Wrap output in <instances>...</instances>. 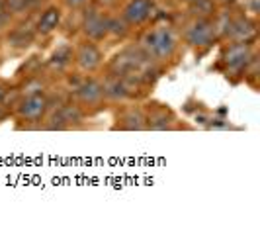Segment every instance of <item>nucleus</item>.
Segmentation results:
<instances>
[{
  "label": "nucleus",
  "instance_id": "27",
  "mask_svg": "<svg viewBox=\"0 0 260 229\" xmlns=\"http://www.w3.org/2000/svg\"><path fill=\"white\" fill-rule=\"evenodd\" d=\"M0 16H8V14L4 12V2L0 0Z\"/></svg>",
  "mask_w": 260,
  "mask_h": 229
},
{
  "label": "nucleus",
  "instance_id": "9",
  "mask_svg": "<svg viewBox=\"0 0 260 229\" xmlns=\"http://www.w3.org/2000/svg\"><path fill=\"white\" fill-rule=\"evenodd\" d=\"M254 38H256V24H254L252 20H248L247 16L231 18L229 32H227V39H231V41L252 43V39Z\"/></svg>",
  "mask_w": 260,
  "mask_h": 229
},
{
  "label": "nucleus",
  "instance_id": "2",
  "mask_svg": "<svg viewBox=\"0 0 260 229\" xmlns=\"http://www.w3.org/2000/svg\"><path fill=\"white\" fill-rule=\"evenodd\" d=\"M254 55V49L250 43L245 41H231L229 45H225L221 51V65L225 69L227 76L229 75H245V69L250 63Z\"/></svg>",
  "mask_w": 260,
  "mask_h": 229
},
{
  "label": "nucleus",
  "instance_id": "11",
  "mask_svg": "<svg viewBox=\"0 0 260 229\" xmlns=\"http://www.w3.org/2000/svg\"><path fill=\"white\" fill-rule=\"evenodd\" d=\"M102 90H104V98H108V100L112 102H123L131 96L123 76H117V75L106 76V80L102 82Z\"/></svg>",
  "mask_w": 260,
  "mask_h": 229
},
{
  "label": "nucleus",
  "instance_id": "23",
  "mask_svg": "<svg viewBox=\"0 0 260 229\" xmlns=\"http://www.w3.org/2000/svg\"><path fill=\"white\" fill-rule=\"evenodd\" d=\"M94 2L98 8H112V6H116L117 0H94Z\"/></svg>",
  "mask_w": 260,
  "mask_h": 229
},
{
  "label": "nucleus",
  "instance_id": "22",
  "mask_svg": "<svg viewBox=\"0 0 260 229\" xmlns=\"http://www.w3.org/2000/svg\"><path fill=\"white\" fill-rule=\"evenodd\" d=\"M209 127H219V129H225V127H229V122H225V120H211V124H206Z\"/></svg>",
  "mask_w": 260,
  "mask_h": 229
},
{
  "label": "nucleus",
  "instance_id": "26",
  "mask_svg": "<svg viewBox=\"0 0 260 229\" xmlns=\"http://www.w3.org/2000/svg\"><path fill=\"white\" fill-rule=\"evenodd\" d=\"M4 24H6V16H0V32H2Z\"/></svg>",
  "mask_w": 260,
  "mask_h": 229
},
{
  "label": "nucleus",
  "instance_id": "3",
  "mask_svg": "<svg viewBox=\"0 0 260 229\" xmlns=\"http://www.w3.org/2000/svg\"><path fill=\"white\" fill-rule=\"evenodd\" d=\"M217 39L213 18H194L184 30V41L192 47H211Z\"/></svg>",
  "mask_w": 260,
  "mask_h": 229
},
{
  "label": "nucleus",
  "instance_id": "28",
  "mask_svg": "<svg viewBox=\"0 0 260 229\" xmlns=\"http://www.w3.org/2000/svg\"><path fill=\"white\" fill-rule=\"evenodd\" d=\"M180 2H186V4H190V2H194V0H180Z\"/></svg>",
  "mask_w": 260,
  "mask_h": 229
},
{
  "label": "nucleus",
  "instance_id": "7",
  "mask_svg": "<svg viewBox=\"0 0 260 229\" xmlns=\"http://www.w3.org/2000/svg\"><path fill=\"white\" fill-rule=\"evenodd\" d=\"M49 108V100L45 94L41 92H34V94H27L24 100L20 102V106L16 108L18 116L22 120H27V122H39L43 120V116Z\"/></svg>",
  "mask_w": 260,
  "mask_h": 229
},
{
  "label": "nucleus",
  "instance_id": "10",
  "mask_svg": "<svg viewBox=\"0 0 260 229\" xmlns=\"http://www.w3.org/2000/svg\"><path fill=\"white\" fill-rule=\"evenodd\" d=\"M172 126H174V116L162 104H153L151 112L145 116V129L167 131V129H172Z\"/></svg>",
  "mask_w": 260,
  "mask_h": 229
},
{
  "label": "nucleus",
  "instance_id": "14",
  "mask_svg": "<svg viewBox=\"0 0 260 229\" xmlns=\"http://www.w3.org/2000/svg\"><path fill=\"white\" fill-rule=\"evenodd\" d=\"M129 30L131 25L121 18V14L119 16H108V36L110 38H116V39L127 38Z\"/></svg>",
  "mask_w": 260,
  "mask_h": 229
},
{
  "label": "nucleus",
  "instance_id": "1",
  "mask_svg": "<svg viewBox=\"0 0 260 229\" xmlns=\"http://www.w3.org/2000/svg\"><path fill=\"white\" fill-rule=\"evenodd\" d=\"M141 49L155 63H165L174 57L178 49V38L170 25H156L145 32V36L141 38Z\"/></svg>",
  "mask_w": 260,
  "mask_h": 229
},
{
  "label": "nucleus",
  "instance_id": "8",
  "mask_svg": "<svg viewBox=\"0 0 260 229\" xmlns=\"http://www.w3.org/2000/svg\"><path fill=\"white\" fill-rule=\"evenodd\" d=\"M75 96L82 108H98L104 102L102 82L96 78H86L75 89Z\"/></svg>",
  "mask_w": 260,
  "mask_h": 229
},
{
  "label": "nucleus",
  "instance_id": "17",
  "mask_svg": "<svg viewBox=\"0 0 260 229\" xmlns=\"http://www.w3.org/2000/svg\"><path fill=\"white\" fill-rule=\"evenodd\" d=\"M59 112H61L63 120L67 122V126L80 124L84 120V112H82V106L80 104H67L63 108H59Z\"/></svg>",
  "mask_w": 260,
  "mask_h": 229
},
{
  "label": "nucleus",
  "instance_id": "21",
  "mask_svg": "<svg viewBox=\"0 0 260 229\" xmlns=\"http://www.w3.org/2000/svg\"><path fill=\"white\" fill-rule=\"evenodd\" d=\"M88 2H90V0H63V4H65L69 10H80V8H84Z\"/></svg>",
  "mask_w": 260,
  "mask_h": 229
},
{
  "label": "nucleus",
  "instance_id": "18",
  "mask_svg": "<svg viewBox=\"0 0 260 229\" xmlns=\"http://www.w3.org/2000/svg\"><path fill=\"white\" fill-rule=\"evenodd\" d=\"M2 2H4V12L8 16H22L31 8L36 0H2Z\"/></svg>",
  "mask_w": 260,
  "mask_h": 229
},
{
  "label": "nucleus",
  "instance_id": "13",
  "mask_svg": "<svg viewBox=\"0 0 260 229\" xmlns=\"http://www.w3.org/2000/svg\"><path fill=\"white\" fill-rule=\"evenodd\" d=\"M117 122L119 124L116 126V129H123V131H143L145 129V114L135 108L125 110L117 118Z\"/></svg>",
  "mask_w": 260,
  "mask_h": 229
},
{
  "label": "nucleus",
  "instance_id": "6",
  "mask_svg": "<svg viewBox=\"0 0 260 229\" xmlns=\"http://www.w3.org/2000/svg\"><path fill=\"white\" fill-rule=\"evenodd\" d=\"M155 12V0H127L121 8V18L131 25H143Z\"/></svg>",
  "mask_w": 260,
  "mask_h": 229
},
{
  "label": "nucleus",
  "instance_id": "16",
  "mask_svg": "<svg viewBox=\"0 0 260 229\" xmlns=\"http://www.w3.org/2000/svg\"><path fill=\"white\" fill-rule=\"evenodd\" d=\"M188 6H190V14L194 18H211L215 14V2L213 0H194Z\"/></svg>",
  "mask_w": 260,
  "mask_h": 229
},
{
  "label": "nucleus",
  "instance_id": "19",
  "mask_svg": "<svg viewBox=\"0 0 260 229\" xmlns=\"http://www.w3.org/2000/svg\"><path fill=\"white\" fill-rule=\"evenodd\" d=\"M8 41H10V45H14V47H27L34 41V36L18 27V30H14L12 34H8Z\"/></svg>",
  "mask_w": 260,
  "mask_h": 229
},
{
  "label": "nucleus",
  "instance_id": "4",
  "mask_svg": "<svg viewBox=\"0 0 260 229\" xmlns=\"http://www.w3.org/2000/svg\"><path fill=\"white\" fill-rule=\"evenodd\" d=\"M80 27H82V34L86 39L102 41L108 38V16L98 6H92L90 10H86L82 16Z\"/></svg>",
  "mask_w": 260,
  "mask_h": 229
},
{
  "label": "nucleus",
  "instance_id": "15",
  "mask_svg": "<svg viewBox=\"0 0 260 229\" xmlns=\"http://www.w3.org/2000/svg\"><path fill=\"white\" fill-rule=\"evenodd\" d=\"M73 57H75V51L73 47H69V45H61L59 49L53 53V57L49 59V67L53 69H57V71H61V69H65L67 65L73 61Z\"/></svg>",
  "mask_w": 260,
  "mask_h": 229
},
{
  "label": "nucleus",
  "instance_id": "5",
  "mask_svg": "<svg viewBox=\"0 0 260 229\" xmlns=\"http://www.w3.org/2000/svg\"><path fill=\"white\" fill-rule=\"evenodd\" d=\"M73 59H75V63H77V67L80 71H84V73H94V71L100 69V65L104 61V55H102L100 47L96 45V41L84 39V41H80L77 45Z\"/></svg>",
  "mask_w": 260,
  "mask_h": 229
},
{
  "label": "nucleus",
  "instance_id": "20",
  "mask_svg": "<svg viewBox=\"0 0 260 229\" xmlns=\"http://www.w3.org/2000/svg\"><path fill=\"white\" fill-rule=\"evenodd\" d=\"M67 122L63 120V116H61V112L57 110V112H53L51 118H49V122L45 124V129H51V131H55V129H59V131H63V129H67Z\"/></svg>",
  "mask_w": 260,
  "mask_h": 229
},
{
  "label": "nucleus",
  "instance_id": "25",
  "mask_svg": "<svg viewBox=\"0 0 260 229\" xmlns=\"http://www.w3.org/2000/svg\"><path fill=\"white\" fill-rule=\"evenodd\" d=\"M4 96H6V87H4V82H0V104L4 100Z\"/></svg>",
  "mask_w": 260,
  "mask_h": 229
},
{
  "label": "nucleus",
  "instance_id": "24",
  "mask_svg": "<svg viewBox=\"0 0 260 229\" xmlns=\"http://www.w3.org/2000/svg\"><path fill=\"white\" fill-rule=\"evenodd\" d=\"M215 4H221V6H231V4H235V0H213Z\"/></svg>",
  "mask_w": 260,
  "mask_h": 229
},
{
  "label": "nucleus",
  "instance_id": "12",
  "mask_svg": "<svg viewBox=\"0 0 260 229\" xmlns=\"http://www.w3.org/2000/svg\"><path fill=\"white\" fill-rule=\"evenodd\" d=\"M59 24H61V8L49 6L39 16L38 24H36V32L41 34V36H49L59 27Z\"/></svg>",
  "mask_w": 260,
  "mask_h": 229
}]
</instances>
